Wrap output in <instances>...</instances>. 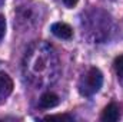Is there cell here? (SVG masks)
I'll list each match as a JSON object with an SVG mask.
<instances>
[{
    "mask_svg": "<svg viewBox=\"0 0 123 122\" xmlns=\"http://www.w3.org/2000/svg\"><path fill=\"white\" fill-rule=\"evenodd\" d=\"M119 118H120V109L116 103H109L100 115V119L103 122H116L119 121Z\"/></svg>",
    "mask_w": 123,
    "mask_h": 122,
    "instance_id": "cell-5",
    "label": "cell"
},
{
    "mask_svg": "<svg viewBox=\"0 0 123 122\" xmlns=\"http://www.w3.org/2000/svg\"><path fill=\"white\" fill-rule=\"evenodd\" d=\"M103 85V73L97 68H90L79 82V92L83 96H92L100 91Z\"/></svg>",
    "mask_w": 123,
    "mask_h": 122,
    "instance_id": "cell-1",
    "label": "cell"
},
{
    "mask_svg": "<svg viewBox=\"0 0 123 122\" xmlns=\"http://www.w3.org/2000/svg\"><path fill=\"white\" fill-rule=\"evenodd\" d=\"M50 30H52V33L56 37H59V39L69 40V39L73 37V29L67 23H64V22H56V23H53L50 26Z\"/></svg>",
    "mask_w": 123,
    "mask_h": 122,
    "instance_id": "cell-3",
    "label": "cell"
},
{
    "mask_svg": "<svg viewBox=\"0 0 123 122\" xmlns=\"http://www.w3.org/2000/svg\"><path fill=\"white\" fill-rule=\"evenodd\" d=\"M77 1H79V0H63V3H64L67 7H73Z\"/></svg>",
    "mask_w": 123,
    "mask_h": 122,
    "instance_id": "cell-10",
    "label": "cell"
},
{
    "mask_svg": "<svg viewBox=\"0 0 123 122\" xmlns=\"http://www.w3.org/2000/svg\"><path fill=\"white\" fill-rule=\"evenodd\" d=\"M59 96L53 92H46L40 96V101H39V106L42 109H52L55 106L59 105Z\"/></svg>",
    "mask_w": 123,
    "mask_h": 122,
    "instance_id": "cell-6",
    "label": "cell"
},
{
    "mask_svg": "<svg viewBox=\"0 0 123 122\" xmlns=\"http://www.w3.org/2000/svg\"><path fill=\"white\" fill-rule=\"evenodd\" d=\"M39 55H36V56H33L31 58V55H29L31 59V65L30 69L34 70V75L37 76V75H43L44 72H49V69H50V66H49V62H52V52H50V49H49V52H47V55L44 56L43 53V50H40V52H37Z\"/></svg>",
    "mask_w": 123,
    "mask_h": 122,
    "instance_id": "cell-2",
    "label": "cell"
},
{
    "mask_svg": "<svg viewBox=\"0 0 123 122\" xmlns=\"http://www.w3.org/2000/svg\"><path fill=\"white\" fill-rule=\"evenodd\" d=\"M4 33H6V19L4 16L0 14V39H3Z\"/></svg>",
    "mask_w": 123,
    "mask_h": 122,
    "instance_id": "cell-9",
    "label": "cell"
},
{
    "mask_svg": "<svg viewBox=\"0 0 123 122\" xmlns=\"http://www.w3.org/2000/svg\"><path fill=\"white\" fill-rule=\"evenodd\" d=\"M113 65H115V70H116L117 78L123 82V55L117 56V58L115 59V63H113Z\"/></svg>",
    "mask_w": 123,
    "mask_h": 122,
    "instance_id": "cell-7",
    "label": "cell"
},
{
    "mask_svg": "<svg viewBox=\"0 0 123 122\" xmlns=\"http://www.w3.org/2000/svg\"><path fill=\"white\" fill-rule=\"evenodd\" d=\"M44 121H73V116L67 115V114H59V115H47L43 118Z\"/></svg>",
    "mask_w": 123,
    "mask_h": 122,
    "instance_id": "cell-8",
    "label": "cell"
},
{
    "mask_svg": "<svg viewBox=\"0 0 123 122\" xmlns=\"http://www.w3.org/2000/svg\"><path fill=\"white\" fill-rule=\"evenodd\" d=\"M13 92V81L6 72H0V102L6 101V98Z\"/></svg>",
    "mask_w": 123,
    "mask_h": 122,
    "instance_id": "cell-4",
    "label": "cell"
}]
</instances>
